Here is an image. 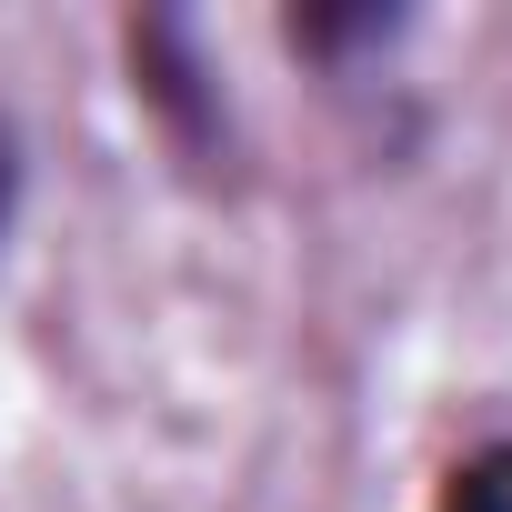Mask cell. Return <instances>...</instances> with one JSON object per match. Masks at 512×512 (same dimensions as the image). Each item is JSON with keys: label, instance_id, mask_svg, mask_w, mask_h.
Returning <instances> with one entry per match:
<instances>
[{"label": "cell", "instance_id": "6da1fadb", "mask_svg": "<svg viewBox=\"0 0 512 512\" xmlns=\"http://www.w3.org/2000/svg\"><path fill=\"white\" fill-rule=\"evenodd\" d=\"M131 71H141V101H151L191 151L221 131V91H211V71H201V51H191V21H171V11L131 21Z\"/></svg>", "mask_w": 512, "mask_h": 512}, {"label": "cell", "instance_id": "7a4b0ae2", "mask_svg": "<svg viewBox=\"0 0 512 512\" xmlns=\"http://www.w3.org/2000/svg\"><path fill=\"white\" fill-rule=\"evenodd\" d=\"M432 512H512V432L472 442L452 472H442V502Z\"/></svg>", "mask_w": 512, "mask_h": 512}, {"label": "cell", "instance_id": "3957f363", "mask_svg": "<svg viewBox=\"0 0 512 512\" xmlns=\"http://www.w3.org/2000/svg\"><path fill=\"white\" fill-rule=\"evenodd\" d=\"M402 11H292V51H362V41H392Z\"/></svg>", "mask_w": 512, "mask_h": 512}, {"label": "cell", "instance_id": "277c9868", "mask_svg": "<svg viewBox=\"0 0 512 512\" xmlns=\"http://www.w3.org/2000/svg\"><path fill=\"white\" fill-rule=\"evenodd\" d=\"M11 211H21V131L0 111V231H11Z\"/></svg>", "mask_w": 512, "mask_h": 512}]
</instances>
